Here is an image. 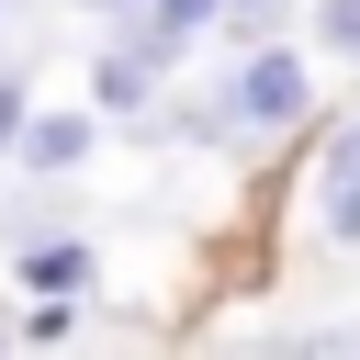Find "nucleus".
<instances>
[{
	"label": "nucleus",
	"mask_w": 360,
	"mask_h": 360,
	"mask_svg": "<svg viewBox=\"0 0 360 360\" xmlns=\"http://www.w3.org/2000/svg\"><path fill=\"white\" fill-rule=\"evenodd\" d=\"M315 34H326L338 56H360V0H315Z\"/></svg>",
	"instance_id": "obj_6"
},
{
	"label": "nucleus",
	"mask_w": 360,
	"mask_h": 360,
	"mask_svg": "<svg viewBox=\"0 0 360 360\" xmlns=\"http://www.w3.org/2000/svg\"><path fill=\"white\" fill-rule=\"evenodd\" d=\"M22 158H34V169H79V158H90V124H79V112H45V124H22Z\"/></svg>",
	"instance_id": "obj_4"
},
{
	"label": "nucleus",
	"mask_w": 360,
	"mask_h": 360,
	"mask_svg": "<svg viewBox=\"0 0 360 360\" xmlns=\"http://www.w3.org/2000/svg\"><path fill=\"white\" fill-rule=\"evenodd\" d=\"M22 281H34V292H79V281H90V248H45V236H22Z\"/></svg>",
	"instance_id": "obj_5"
},
{
	"label": "nucleus",
	"mask_w": 360,
	"mask_h": 360,
	"mask_svg": "<svg viewBox=\"0 0 360 360\" xmlns=\"http://www.w3.org/2000/svg\"><path fill=\"white\" fill-rule=\"evenodd\" d=\"M79 11H146V0H79Z\"/></svg>",
	"instance_id": "obj_8"
},
{
	"label": "nucleus",
	"mask_w": 360,
	"mask_h": 360,
	"mask_svg": "<svg viewBox=\"0 0 360 360\" xmlns=\"http://www.w3.org/2000/svg\"><path fill=\"white\" fill-rule=\"evenodd\" d=\"M315 225L326 236H360V124H338L315 146Z\"/></svg>",
	"instance_id": "obj_2"
},
{
	"label": "nucleus",
	"mask_w": 360,
	"mask_h": 360,
	"mask_svg": "<svg viewBox=\"0 0 360 360\" xmlns=\"http://www.w3.org/2000/svg\"><path fill=\"white\" fill-rule=\"evenodd\" d=\"M90 90H101V112H146V90H158V45H112V56L90 68Z\"/></svg>",
	"instance_id": "obj_3"
},
{
	"label": "nucleus",
	"mask_w": 360,
	"mask_h": 360,
	"mask_svg": "<svg viewBox=\"0 0 360 360\" xmlns=\"http://www.w3.org/2000/svg\"><path fill=\"white\" fill-rule=\"evenodd\" d=\"M0 146H22V90H11V68H0Z\"/></svg>",
	"instance_id": "obj_7"
},
{
	"label": "nucleus",
	"mask_w": 360,
	"mask_h": 360,
	"mask_svg": "<svg viewBox=\"0 0 360 360\" xmlns=\"http://www.w3.org/2000/svg\"><path fill=\"white\" fill-rule=\"evenodd\" d=\"M304 112H315L304 56H281V45H270V56H248V68H236V124H248V135H292Z\"/></svg>",
	"instance_id": "obj_1"
},
{
	"label": "nucleus",
	"mask_w": 360,
	"mask_h": 360,
	"mask_svg": "<svg viewBox=\"0 0 360 360\" xmlns=\"http://www.w3.org/2000/svg\"><path fill=\"white\" fill-rule=\"evenodd\" d=\"M0 338H11V326H0Z\"/></svg>",
	"instance_id": "obj_9"
}]
</instances>
